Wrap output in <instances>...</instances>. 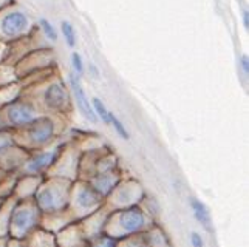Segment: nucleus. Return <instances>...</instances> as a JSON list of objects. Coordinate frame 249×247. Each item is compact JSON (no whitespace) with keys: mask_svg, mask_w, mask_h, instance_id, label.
<instances>
[{"mask_svg":"<svg viewBox=\"0 0 249 247\" xmlns=\"http://www.w3.org/2000/svg\"><path fill=\"white\" fill-rule=\"evenodd\" d=\"M90 70L93 73V78H98V76H99V70H96V66H94L93 64L90 65Z\"/></svg>","mask_w":249,"mask_h":247,"instance_id":"obj_28","label":"nucleus"},{"mask_svg":"<svg viewBox=\"0 0 249 247\" xmlns=\"http://www.w3.org/2000/svg\"><path fill=\"white\" fill-rule=\"evenodd\" d=\"M39 116L40 113L37 107L27 100L10 102V104L3 108V112L0 113L3 129L13 133L27 129V127L31 125Z\"/></svg>","mask_w":249,"mask_h":247,"instance_id":"obj_7","label":"nucleus"},{"mask_svg":"<svg viewBox=\"0 0 249 247\" xmlns=\"http://www.w3.org/2000/svg\"><path fill=\"white\" fill-rule=\"evenodd\" d=\"M240 65H242V70H243L245 76H248V74H249V59H248L246 54L242 56V61H240Z\"/></svg>","mask_w":249,"mask_h":247,"instance_id":"obj_25","label":"nucleus"},{"mask_svg":"<svg viewBox=\"0 0 249 247\" xmlns=\"http://www.w3.org/2000/svg\"><path fill=\"white\" fill-rule=\"evenodd\" d=\"M0 247H8V238H2L0 240Z\"/></svg>","mask_w":249,"mask_h":247,"instance_id":"obj_30","label":"nucleus"},{"mask_svg":"<svg viewBox=\"0 0 249 247\" xmlns=\"http://www.w3.org/2000/svg\"><path fill=\"white\" fill-rule=\"evenodd\" d=\"M116 246H118V241L113 240V238L104 235V233L87 243V247H116Z\"/></svg>","mask_w":249,"mask_h":247,"instance_id":"obj_19","label":"nucleus"},{"mask_svg":"<svg viewBox=\"0 0 249 247\" xmlns=\"http://www.w3.org/2000/svg\"><path fill=\"white\" fill-rule=\"evenodd\" d=\"M90 102H91L93 113H94V116H96L98 121H101L106 125H110V119H111V113L113 112H110V110L106 107L104 102H102L99 98H93Z\"/></svg>","mask_w":249,"mask_h":247,"instance_id":"obj_16","label":"nucleus"},{"mask_svg":"<svg viewBox=\"0 0 249 247\" xmlns=\"http://www.w3.org/2000/svg\"><path fill=\"white\" fill-rule=\"evenodd\" d=\"M62 34L65 37L67 45L73 48L76 45V31L70 22H62Z\"/></svg>","mask_w":249,"mask_h":247,"instance_id":"obj_21","label":"nucleus"},{"mask_svg":"<svg viewBox=\"0 0 249 247\" xmlns=\"http://www.w3.org/2000/svg\"><path fill=\"white\" fill-rule=\"evenodd\" d=\"M110 127H113V130L116 132V134H118L121 139H124V141H128V139H130V133H128L127 127L124 125V122L121 121V119H118V117L115 116V113H111Z\"/></svg>","mask_w":249,"mask_h":247,"instance_id":"obj_18","label":"nucleus"},{"mask_svg":"<svg viewBox=\"0 0 249 247\" xmlns=\"http://www.w3.org/2000/svg\"><path fill=\"white\" fill-rule=\"evenodd\" d=\"M5 178H6V173L3 172L2 168H0V185H2V182H3V180H5Z\"/></svg>","mask_w":249,"mask_h":247,"instance_id":"obj_29","label":"nucleus"},{"mask_svg":"<svg viewBox=\"0 0 249 247\" xmlns=\"http://www.w3.org/2000/svg\"><path fill=\"white\" fill-rule=\"evenodd\" d=\"M61 129L62 127L54 116L40 115L27 129L14 133V139L25 151L33 153L53 146Z\"/></svg>","mask_w":249,"mask_h":247,"instance_id":"obj_3","label":"nucleus"},{"mask_svg":"<svg viewBox=\"0 0 249 247\" xmlns=\"http://www.w3.org/2000/svg\"><path fill=\"white\" fill-rule=\"evenodd\" d=\"M71 66L74 70V74L81 76L84 73V61H82V56L79 53H73L71 54Z\"/></svg>","mask_w":249,"mask_h":247,"instance_id":"obj_23","label":"nucleus"},{"mask_svg":"<svg viewBox=\"0 0 249 247\" xmlns=\"http://www.w3.org/2000/svg\"><path fill=\"white\" fill-rule=\"evenodd\" d=\"M82 247H87V244H85V246H82Z\"/></svg>","mask_w":249,"mask_h":247,"instance_id":"obj_31","label":"nucleus"},{"mask_svg":"<svg viewBox=\"0 0 249 247\" xmlns=\"http://www.w3.org/2000/svg\"><path fill=\"white\" fill-rule=\"evenodd\" d=\"M104 204L106 201L93 190V187L87 181H74L67 214L73 223H76V221H82L93 215L94 212L104 207Z\"/></svg>","mask_w":249,"mask_h":247,"instance_id":"obj_5","label":"nucleus"},{"mask_svg":"<svg viewBox=\"0 0 249 247\" xmlns=\"http://www.w3.org/2000/svg\"><path fill=\"white\" fill-rule=\"evenodd\" d=\"M189 206L192 209V215L194 218L198 221L200 226L204 229L206 232H212V218H211V212L208 206L198 198H189Z\"/></svg>","mask_w":249,"mask_h":247,"instance_id":"obj_14","label":"nucleus"},{"mask_svg":"<svg viewBox=\"0 0 249 247\" xmlns=\"http://www.w3.org/2000/svg\"><path fill=\"white\" fill-rule=\"evenodd\" d=\"M42 215L33 199H16L10 212L8 238L16 241H25L40 227Z\"/></svg>","mask_w":249,"mask_h":247,"instance_id":"obj_4","label":"nucleus"},{"mask_svg":"<svg viewBox=\"0 0 249 247\" xmlns=\"http://www.w3.org/2000/svg\"><path fill=\"white\" fill-rule=\"evenodd\" d=\"M70 88L73 91V98L76 100V105H78L81 115L84 116V119H87L89 122H98L96 116L93 113V108H91V102L89 100L87 95L82 88V82H81V76L71 73L70 74Z\"/></svg>","mask_w":249,"mask_h":247,"instance_id":"obj_11","label":"nucleus"},{"mask_svg":"<svg viewBox=\"0 0 249 247\" xmlns=\"http://www.w3.org/2000/svg\"><path fill=\"white\" fill-rule=\"evenodd\" d=\"M42 102H44L47 112L61 115L67 112L68 105H70V98H68V91L62 83L53 82L44 90Z\"/></svg>","mask_w":249,"mask_h":247,"instance_id":"obj_9","label":"nucleus"},{"mask_svg":"<svg viewBox=\"0 0 249 247\" xmlns=\"http://www.w3.org/2000/svg\"><path fill=\"white\" fill-rule=\"evenodd\" d=\"M8 247H27L23 241H16V240H10L8 238Z\"/></svg>","mask_w":249,"mask_h":247,"instance_id":"obj_26","label":"nucleus"},{"mask_svg":"<svg viewBox=\"0 0 249 247\" xmlns=\"http://www.w3.org/2000/svg\"><path fill=\"white\" fill-rule=\"evenodd\" d=\"M145 247H172L169 236L164 233L161 227L152 224L147 231L142 232Z\"/></svg>","mask_w":249,"mask_h":247,"instance_id":"obj_15","label":"nucleus"},{"mask_svg":"<svg viewBox=\"0 0 249 247\" xmlns=\"http://www.w3.org/2000/svg\"><path fill=\"white\" fill-rule=\"evenodd\" d=\"M152 226L149 212L141 204L125 209L110 210L104 226V235L119 241L128 236L141 235Z\"/></svg>","mask_w":249,"mask_h":247,"instance_id":"obj_1","label":"nucleus"},{"mask_svg":"<svg viewBox=\"0 0 249 247\" xmlns=\"http://www.w3.org/2000/svg\"><path fill=\"white\" fill-rule=\"evenodd\" d=\"M191 246L192 247H204V240L200 233L192 232L191 233Z\"/></svg>","mask_w":249,"mask_h":247,"instance_id":"obj_24","label":"nucleus"},{"mask_svg":"<svg viewBox=\"0 0 249 247\" xmlns=\"http://www.w3.org/2000/svg\"><path fill=\"white\" fill-rule=\"evenodd\" d=\"M28 25V19L27 16L22 13H10L6 14L2 23H0V28H2V33L6 37H14L17 34H20Z\"/></svg>","mask_w":249,"mask_h":247,"instance_id":"obj_12","label":"nucleus"},{"mask_svg":"<svg viewBox=\"0 0 249 247\" xmlns=\"http://www.w3.org/2000/svg\"><path fill=\"white\" fill-rule=\"evenodd\" d=\"M123 181L121 175L118 173V170H111V172H104V173H96L93 175L87 182L93 187V190L96 192L102 199H107L111 192H113L118 184Z\"/></svg>","mask_w":249,"mask_h":247,"instance_id":"obj_10","label":"nucleus"},{"mask_svg":"<svg viewBox=\"0 0 249 247\" xmlns=\"http://www.w3.org/2000/svg\"><path fill=\"white\" fill-rule=\"evenodd\" d=\"M116 247H145L142 233L141 235H135V236L124 238V240H119Z\"/></svg>","mask_w":249,"mask_h":247,"instance_id":"obj_20","label":"nucleus"},{"mask_svg":"<svg viewBox=\"0 0 249 247\" xmlns=\"http://www.w3.org/2000/svg\"><path fill=\"white\" fill-rule=\"evenodd\" d=\"M23 243L27 247H59L56 235L44 227L36 229Z\"/></svg>","mask_w":249,"mask_h":247,"instance_id":"obj_13","label":"nucleus"},{"mask_svg":"<svg viewBox=\"0 0 249 247\" xmlns=\"http://www.w3.org/2000/svg\"><path fill=\"white\" fill-rule=\"evenodd\" d=\"M145 198V193L142 190V187L133 181H121L118 184L116 189L111 192L110 197L106 199L104 206L108 207V210H118V209H125L130 206H140L142 204Z\"/></svg>","mask_w":249,"mask_h":247,"instance_id":"obj_8","label":"nucleus"},{"mask_svg":"<svg viewBox=\"0 0 249 247\" xmlns=\"http://www.w3.org/2000/svg\"><path fill=\"white\" fill-rule=\"evenodd\" d=\"M243 25H245V28H246V30L249 28V13H248V11L243 13Z\"/></svg>","mask_w":249,"mask_h":247,"instance_id":"obj_27","label":"nucleus"},{"mask_svg":"<svg viewBox=\"0 0 249 247\" xmlns=\"http://www.w3.org/2000/svg\"><path fill=\"white\" fill-rule=\"evenodd\" d=\"M40 25H42V30H44V33H45V36L50 39V40H53V42H56L57 40V31L54 30V27L51 25L48 20H45V19H42L40 20Z\"/></svg>","mask_w":249,"mask_h":247,"instance_id":"obj_22","label":"nucleus"},{"mask_svg":"<svg viewBox=\"0 0 249 247\" xmlns=\"http://www.w3.org/2000/svg\"><path fill=\"white\" fill-rule=\"evenodd\" d=\"M16 146L17 144H16L13 132H8V130L0 132V161H2Z\"/></svg>","mask_w":249,"mask_h":247,"instance_id":"obj_17","label":"nucleus"},{"mask_svg":"<svg viewBox=\"0 0 249 247\" xmlns=\"http://www.w3.org/2000/svg\"><path fill=\"white\" fill-rule=\"evenodd\" d=\"M74 181L57 176H45L34 195V204L42 216H54L65 214L68 210L71 197V187Z\"/></svg>","mask_w":249,"mask_h":247,"instance_id":"obj_2","label":"nucleus"},{"mask_svg":"<svg viewBox=\"0 0 249 247\" xmlns=\"http://www.w3.org/2000/svg\"><path fill=\"white\" fill-rule=\"evenodd\" d=\"M65 147L67 144L56 142L47 148L30 153L19 170L20 176H48L51 170L57 164Z\"/></svg>","mask_w":249,"mask_h":247,"instance_id":"obj_6","label":"nucleus"}]
</instances>
